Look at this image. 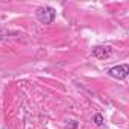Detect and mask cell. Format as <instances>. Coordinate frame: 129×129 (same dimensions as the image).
<instances>
[{
  "mask_svg": "<svg viewBox=\"0 0 129 129\" xmlns=\"http://www.w3.org/2000/svg\"><path fill=\"white\" fill-rule=\"evenodd\" d=\"M108 75H109L111 78H114V79L121 81V79H124V78L129 75V66H127V64H121V66L111 67V69L108 70Z\"/></svg>",
  "mask_w": 129,
  "mask_h": 129,
  "instance_id": "obj_2",
  "label": "cell"
},
{
  "mask_svg": "<svg viewBox=\"0 0 129 129\" xmlns=\"http://www.w3.org/2000/svg\"><path fill=\"white\" fill-rule=\"evenodd\" d=\"M93 121H94V124L102 126V124H103V115H102V114H94V115H93Z\"/></svg>",
  "mask_w": 129,
  "mask_h": 129,
  "instance_id": "obj_4",
  "label": "cell"
},
{
  "mask_svg": "<svg viewBox=\"0 0 129 129\" xmlns=\"http://www.w3.org/2000/svg\"><path fill=\"white\" fill-rule=\"evenodd\" d=\"M37 18L43 24H50L56 18V11L50 6H41L37 9Z\"/></svg>",
  "mask_w": 129,
  "mask_h": 129,
  "instance_id": "obj_1",
  "label": "cell"
},
{
  "mask_svg": "<svg viewBox=\"0 0 129 129\" xmlns=\"http://www.w3.org/2000/svg\"><path fill=\"white\" fill-rule=\"evenodd\" d=\"M112 55V47L111 46H97L93 49V56L97 59H108Z\"/></svg>",
  "mask_w": 129,
  "mask_h": 129,
  "instance_id": "obj_3",
  "label": "cell"
}]
</instances>
